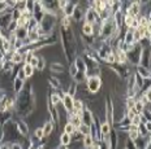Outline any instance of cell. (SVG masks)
Returning a JSON list of instances; mask_svg holds the SVG:
<instances>
[{
	"label": "cell",
	"instance_id": "1",
	"mask_svg": "<svg viewBox=\"0 0 151 149\" xmlns=\"http://www.w3.org/2000/svg\"><path fill=\"white\" fill-rule=\"evenodd\" d=\"M102 84H103V80H102V77L99 75H93L86 78V88L91 95L98 94L100 88H102Z\"/></svg>",
	"mask_w": 151,
	"mask_h": 149
},
{
	"label": "cell",
	"instance_id": "2",
	"mask_svg": "<svg viewBox=\"0 0 151 149\" xmlns=\"http://www.w3.org/2000/svg\"><path fill=\"white\" fill-rule=\"evenodd\" d=\"M83 20L85 22H89V23H95L99 22V16L95 11H94L91 7H89L87 9H85V14H83Z\"/></svg>",
	"mask_w": 151,
	"mask_h": 149
},
{
	"label": "cell",
	"instance_id": "3",
	"mask_svg": "<svg viewBox=\"0 0 151 149\" xmlns=\"http://www.w3.org/2000/svg\"><path fill=\"white\" fill-rule=\"evenodd\" d=\"M139 65H141V66L149 67V69H150V47L142 48L141 57H139Z\"/></svg>",
	"mask_w": 151,
	"mask_h": 149
},
{
	"label": "cell",
	"instance_id": "4",
	"mask_svg": "<svg viewBox=\"0 0 151 149\" xmlns=\"http://www.w3.org/2000/svg\"><path fill=\"white\" fill-rule=\"evenodd\" d=\"M73 102H74V97L68 94L64 95V97L61 99V105L64 106V109L68 111V113H72L73 111Z\"/></svg>",
	"mask_w": 151,
	"mask_h": 149
},
{
	"label": "cell",
	"instance_id": "5",
	"mask_svg": "<svg viewBox=\"0 0 151 149\" xmlns=\"http://www.w3.org/2000/svg\"><path fill=\"white\" fill-rule=\"evenodd\" d=\"M16 127H17V131L18 133H20L21 136H27L29 135V130H30V127L29 125H27L25 121L22 119H20V121H16Z\"/></svg>",
	"mask_w": 151,
	"mask_h": 149
},
{
	"label": "cell",
	"instance_id": "6",
	"mask_svg": "<svg viewBox=\"0 0 151 149\" xmlns=\"http://www.w3.org/2000/svg\"><path fill=\"white\" fill-rule=\"evenodd\" d=\"M83 14H85V9L80 5H76L73 14H72V20H74V22H80L81 20H83Z\"/></svg>",
	"mask_w": 151,
	"mask_h": 149
},
{
	"label": "cell",
	"instance_id": "7",
	"mask_svg": "<svg viewBox=\"0 0 151 149\" xmlns=\"http://www.w3.org/2000/svg\"><path fill=\"white\" fill-rule=\"evenodd\" d=\"M14 35H16V38H17L18 40H24L27 38V35H29V30L26 29V27H20L18 26L17 27V30L14 31Z\"/></svg>",
	"mask_w": 151,
	"mask_h": 149
},
{
	"label": "cell",
	"instance_id": "8",
	"mask_svg": "<svg viewBox=\"0 0 151 149\" xmlns=\"http://www.w3.org/2000/svg\"><path fill=\"white\" fill-rule=\"evenodd\" d=\"M65 67L64 65H63L61 62H52L51 65H50V71H51L52 74H60V73H64Z\"/></svg>",
	"mask_w": 151,
	"mask_h": 149
},
{
	"label": "cell",
	"instance_id": "9",
	"mask_svg": "<svg viewBox=\"0 0 151 149\" xmlns=\"http://www.w3.org/2000/svg\"><path fill=\"white\" fill-rule=\"evenodd\" d=\"M136 73L138 74L139 77H142L143 79H150V69L149 67H145V66H141V65H137V71Z\"/></svg>",
	"mask_w": 151,
	"mask_h": 149
},
{
	"label": "cell",
	"instance_id": "10",
	"mask_svg": "<svg viewBox=\"0 0 151 149\" xmlns=\"http://www.w3.org/2000/svg\"><path fill=\"white\" fill-rule=\"evenodd\" d=\"M43 133H45V136L47 138V136H50L51 133L53 132V128H55V125H53V122L51 119L50 121H46L45 122V125H43Z\"/></svg>",
	"mask_w": 151,
	"mask_h": 149
},
{
	"label": "cell",
	"instance_id": "11",
	"mask_svg": "<svg viewBox=\"0 0 151 149\" xmlns=\"http://www.w3.org/2000/svg\"><path fill=\"white\" fill-rule=\"evenodd\" d=\"M111 125H109L107 121H104V122H102L100 123V126H99V132H100V135L102 136H107V135H109L111 133Z\"/></svg>",
	"mask_w": 151,
	"mask_h": 149
},
{
	"label": "cell",
	"instance_id": "12",
	"mask_svg": "<svg viewBox=\"0 0 151 149\" xmlns=\"http://www.w3.org/2000/svg\"><path fill=\"white\" fill-rule=\"evenodd\" d=\"M24 87H25V80L22 79H18V78H14L13 79V91L16 92V94H18V92H21L24 89Z\"/></svg>",
	"mask_w": 151,
	"mask_h": 149
},
{
	"label": "cell",
	"instance_id": "13",
	"mask_svg": "<svg viewBox=\"0 0 151 149\" xmlns=\"http://www.w3.org/2000/svg\"><path fill=\"white\" fill-rule=\"evenodd\" d=\"M82 30V34L85 36H94V30H93V23H89V22H85L81 27Z\"/></svg>",
	"mask_w": 151,
	"mask_h": 149
},
{
	"label": "cell",
	"instance_id": "14",
	"mask_svg": "<svg viewBox=\"0 0 151 149\" xmlns=\"http://www.w3.org/2000/svg\"><path fill=\"white\" fill-rule=\"evenodd\" d=\"M86 73H83V71H77V73L74 74L73 77H72V79H73V82H76L77 84H81V83L86 82Z\"/></svg>",
	"mask_w": 151,
	"mask_h": 149
},
{
	"label": "cell",
	"instance_id": "15",
	"mask_svg": "<svg viewBox=\"0 0 151 149\" xmlns=\"http://www.w3.org/2000/svg\"><path fill=\"white\" fill-rule=\"evenodd\" d=\"M94 141H95V140H94V138L91 136V133H90V135H85L82 138V147L86 148V149H90L91 147H93Z\"/></svg>",
	"mask_w": 151,
	"mask_h": 149
},
{
	"label": "cell",
	"instance_id": "16",
	"mask_svg": "<svg viewBox=\"0 0 151 149\" xmlns=\"http://www.w3.org/2000/svg\"><path fill=\"white\" fill-rule=\"evenodd\" d=\"M59 143H60L61 145L68 147V145L72 143V136L68 135V133H65V132H63V133H60V136H59Z\"/></svg>",
	"mask_w": 151,
	"mask_h": 149
},
{
	"label": "cell",
	"instance_id": "17",
	"mask_svg": "<svg viewBox=\"0 0 151 149\" xmlns=\"http://www.w3.org/2000/svg\"><path fill=\"white\" fill-rule=\"evenodd\" d=\"M22 70H24V73H25V77H26V79H30V78H33V75H34V67L31 66L30 64H24V66H22Z\"/></svg>",
	"mask_w": 151,
	"mask_h": 149
},
{
	"label": "cell",
	"instance_id": "18",
	"mask_svg": "<svg viewBox=\"0 0 151 149\" xmlns=\"http://www.w3.org/2000/svg\"><path fill=\"white\" fill-rule=\"evenodd\" d=\"M74 8H76V5L68 1V3H67V5H65V7L63 8V13H64V16H65V17H72Z\"/></svg>",
	"mask_w": 151,
	"mask_h": 149
},
{
	"label": "cell",
	"instance_id": "19",
	"mask_svg": "<svg viewBox=\"0 0 151 149\" xmlns=\"http://www.w3.org/2000/svg\"><path fill=\"white\" fill-rule=\"evenodd\" d=\"M48 83H50V86L52 87V88H55V89H58V88H60L61 87V83H60V79L58 78V75H51L48 78Z\"/></svg>",
	"mask_w": 151,
	"mask_h": 149
},
{
	"label": "cell",
	"instance_id": "20",
	"mask_svg": "<svg viewBox=\"0 0 151 149\" xmlns=\"http://www.w3.org/2000/svg\"><path fill=\"white\" fill-rule=\"evenodd\" d=\"M74 65L76 67H77L78 71H83V73H86V65H85V61L82 57H77L74 61Z\"/></svg>",
	"mask_w": 151,
	"mask_h": 149
},
{
	"label": "cell",
	"instance_id": "21",
	"mask_svg": "<svg viewBox=\"0 0 151 149\" xmlns=\"http://www.w3.org/2000/svg\"><path fill=\"white\" fill-rule=\"evenodd\" d=\"M59 102H61V99H60V96H59L58 94H56V92H53V94L50 95L48 104H51L52 106H56V105H58Z\"/></svg>",
	"mask_w": 151,
	"mask_h": 149
},
{
	"label": "cell",
	"instance_id": "22",
	"mask_svg": "<svg viewBox=\"0 0 151 149\" xmlns=\"http://www.w3.org/2000/svg\"><path fill=\"white\" fill-rule=\"evenodd\" d=\"M78 132L82 133V135H90L91 133V126H87V125H83V123H81V126L78 127Z\"/></svg>",
	"mask_w": 151,
	"mask_h": 149
},
{
	"label": "cell",
	"instance_id": "23",
	"mask_svg": "<svg viewBox=\"0 0 151 149\" xmlns=\"http://www.w3.org/2000/svg\"><path fill=\"white\" fill-rule=\"evenodd\" d=\"M133 109L134 111H136L137 114H141L143 111L145 109V105H143V102L141 101V100H136V102H134V106H133Z\"/></svg>",
	"mask_w": 151,
	"mask_h": 149
},
{
	"label": "cell",
	"instance_id": "24",
	"mask_svg": "<svg viewBox=\"0 0 151 149\" xmlns=\"http://www.w3.org/2000/svg\"><path fill=\"white\" fill-rule=\"evenodd\" d=\"M34 138L37 139V140H42V139H45V133H43V128L42 127H37L35 130H34Z\"/></svg>",
	"mask_w": 151,
	"mask_h": 149
},
{
	"label": "cell",
	"instance_id": "25",
	"mask_svg": "<svg viewBox=\"0 0 151 149\" xmlns=\"http://www.w3.org/2000/svg\"><path fill=\"white\" fill-rule=\"evenodd\" d=\"M25 9H26L27 12H30V13H33L34 11V4H35V1L34 0H25Z\"/></svg>",
	"mask_w": 151,
	"mask_h": 149
},
{
	"label": "cell",
	"instance_id": "26",
	"mask_svg": "<svg viewBox=\"0 0 151 149\" xmlns=\"http://www.w3.org/2000/svg\"><path fill=\"white\" fill-rule=\"evenodd\" d=\"M13 9H9L7 3L4 1V0H0V14L1 13H7V12H12Z\"/></svg>",
	"mask_w": 151,
	"mask_h": 149
},
{
	"label": "cell",
	"instance_id": "27",
	"mask_svg": "<svg viewBox=\"0 0 151 149\" xmlns=\"http://www.w3.org/2000/svg\"><path fill=\"white\" fill-rule=\"evenodd\" d=\"M63 128H64V131H63V132L68 133V135H72V133H73V132L76 131V128H74V127L72 126V125H70V123H69V122H67V123H65Z\"/></svg>",
	"mask_w": 151,
	"mask_h": 149
},
{
	"label": "cell",
	"instance_id": "28",
	"mask_svg": "<svg viewBox=\"0 0 151 149\" xmlns=\"http://www.w3.org/2000/svg\"><path fill=\"white\" fill-rule=\"evenodd\" d=\"M133 20H134V17H132V16H129V14L124 13V26H125V27H129V26H130L132 22H133Z\"/></svg>",
	"mask_w": 151,
	"mask_h": 149
},
{
	"label": "cell",
	"instance_id": "29",
	"mask_svg": "<svg viewBox=\"0 0 151 149\" xmlns=\"http://www.w3.org/2000/svg\"><path fill=\"white\" fill-rule=\"evenodd\" d=\"M17 22H16L14 20H12L11 21V23L8 25V27H7V30H8V33H14L16 30H17Z\"/></svg>",
	"mask_w": 151,
	"mask_h": 149
},
{
	"label": "cell",
	"instance_id": "30",
	"mask_svg": "<svg viewBox=\"0 0 151 149\" xmlns=\"http://www.w3.org/2000/svg\"><path fill=\"white\" fill-rule=\"evenodd\" d=\"M4 1L7 3L9 9H14L16 7H17V4H18V0H4Z\"/></svg>",
	"mask_w": 151,
	"mask_h": 149
},
{
	"label": "cell",
	"instance_id": "31",
	"mask_svg": "<svg viewBox=\"0 0 151 149\" xmlns=\"http://www.w3.org/2000/svg\"><path fill=\"white\" fill-rule=\"evenodd\" d=\"M125 149H137L134 141L130 140V139H127V143H125Z\"/></svg>",
	"mask_w": 151,
	"mask_h": 149
},
{
	"label": "cell",
	"instance_id": "32",
	"mask_svg": "<svg viewBox=\"0 0 151 149\" xmlns=\"http://www.w3.org/2000/svg\"><path fill=\"white\" fill-rule=\"evenodd\" d=\"M38 61H39V58H38V56L35 55V53H34V56H33V58H31V60H30V65H31V66H33L34 67V69H37V66H38Z\"/></svg>",
	"mask_w": 151,
	"mask_h": 149
},
{
	"label": "cell",
	"instance_id": "33",
	"mask_svg": "<svg viewBox=\"0 0 151 149\" xmlns=\"http://www.w3.org/2000/svg\"><path fill=\"white\" fill-rule=\"evenodd\" d=\"M138 131H128V139H130V140H136V139L138 138Z\"/></svg>",
	"mask_w": 151,
	"mask_h": 149
},
{
	"label": "cell",
	"instance_id": "34",
	"mask_svg": "<svg viewBox=\"0 0 151 149\" xmlns=\"http://www.w3.org/2000/svg\"><path fill=\"white\" fill-rule=\"evenodd\" d=\"M9 149H22V145H21V143H18V141L9 143Z\"/></svg>",
	"mask_w": 151,
	"mask_h": 149
},
{
	"label": "cell",
	"instance_id": "35",
	"mask_svg": "<svg viewBox=\"0 0 151 149\" xmlns=\"http://www.w3.org/2000/svg\"><path fill=\"white\" fill-rule=\"evenodd\" d=\"M77 67H76V65L74 64H70V66H69V75L70 77H73L76 73H77Z\"/></svg>",
	"mask_w": 151,
	"mask_h": 149
},
{
	"label": "cell",
	"instance_id": "36",
	"mask_svg": "<svg viewBox=\"0 0 151 149\" xmlns=\"http://www.w3.org/2000/svg\"><path fill=\"white\" fill-rule=\"evenodd\" d=\"M0 149H9V143H7V141L0 143Z\"/></svg>",
	"mask_w": 151,
	"mask_h": 149
},
{
	"label": "cell",
	"instance_id": "37",
	"mask_svg": "<svg viewBox=\"0 0 151 149\" xmlns=\"http://www.w3.org/2000/svg\"><path fill=\"white\" fill-rule=\"evenodd\" d=\"M138 1H139V4H141V5H143V4H149L150 0H138Z\"/></svg>",
	"mask_w": 151,
	"mask_h": 149
},
{
	"label": "cell",
	"instance_id": "38",
	"mask_svg": "<svg viewBox=\"0 0 151 149\" xmlns=\"http://www.w3.org/2000/svg\"><path fill=\"white\" fill-rule=\"evenodd\" d=\"M3 42H4V38H3V35H1V34H0V48H1Z\"/></svg>",
	"mask_w": 151,
	"mask_h": 149
},
{
	"label": "cell",
	"instance_id": "39",
	"mask_svg": "<svg viewBox=\"0 0 151 149\" xmlns=\"http://www.w3.org/2000/svg\"><path fill=\"white\" fill-rule=\"evenodd\" d=\"M122 149H125V148H122Z\"/></svg>",
	"mask_w": 151,
	"mask_h": 149
}]
</instances>
